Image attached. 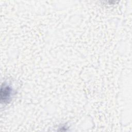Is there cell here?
Wrapping results in <instances>:
<instances>
[{"label":"cell","instance_id":"cell-1","mask_svg":"<svg viewBox=\"0 0 132 132\" xmlns=\"http://www.w3.org/2000/svg\"><path fill=\"white\" fill-rule=\"evenodd\" d=\"M3 89H1V100H4V102L8 101L10 97L11 94V88L7 84H4V86L2 87Z\"/></svg>","mask_w":132,"mask_h":132}]
</instances>
